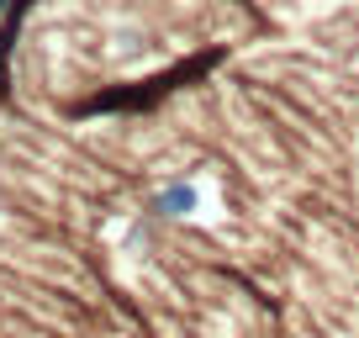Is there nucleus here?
<instances>
[{
	"mask_svg": "<svg viewBox=\"0 0 359 338\" xmlns=\"http://www.w3.org/2000/svg\"><path fill=\"white\" fill-rule=\"evenodd\" d=\"M0 11H6V0H0Z\"/></svg>",
	"mask_w": 359,
	"mask_h": 338,
	"instance_id": "f03ea898",
	"label": "nucleus"
},
{
	"mask_svg": "<svg viewBox=\"0 0 359 338\" xmlns=\"http://www.w3.org/2000/svg\"><path fill=\"white\" fill-rule=\"evenodd\" d=\"M196 206H201V191H196V185H169V191L154 196V212L158 217H191Z\"/></svg>",
	"mask_w": 359,
	"mask_h": 338,
	"instance_id": "f257e3e1",
	"label": "nucleus"
}]
</instances>
